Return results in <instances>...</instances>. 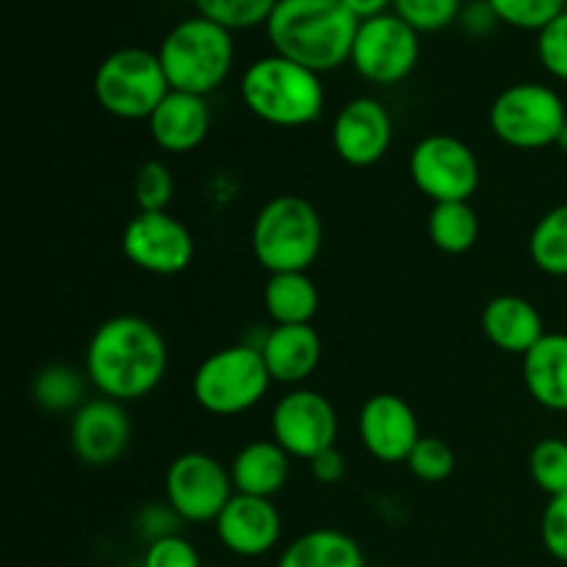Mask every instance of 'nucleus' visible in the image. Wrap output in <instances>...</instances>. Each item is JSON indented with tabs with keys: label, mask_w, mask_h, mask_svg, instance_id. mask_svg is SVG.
<instances>
[{
	"label": "nucleus",
	"mask_w": 567,
	"mask_h": 567,
	"mask_svg": "<svg viewBox=\"0 0 567 567\" xmlns=\"http://www.w3.org/2000/svg\"><path fill=\"white\" fill-rule=\"evenodd\" d=\"M169 349L155 324L142 316L120 313L92 332L83 354L89 385L114 402H138L164 382Z\"/></svg>",
	"instance_id": "1"
},
{
	"label": "nucleus",
	"mask_w": 567,
	"mask_h": 567,
	"mask_svg": "<svg viewBox=\"0 0 567 567\" xmlns=\"http://www.w3.org/2000/svg\"><path fill=\"white\" fill-rule=\"evenodd\" d=\"M360 20L341 0H277L266 37L271 53L324 75L349 64Z\"/></svg>",
	"instance_id": "2"
},
{
	"label": "nucleus",
	"mask_w": 567,
	"mask_h": 567,
	"mask_svg": "<svg viewBox=\"0 0 567 567\" xmlns=\"http://www.w3.org/2000/svg\"><path fill=\"white\" fill-rule=\"evenodd\" d=\"M238 92L244 109L255 120L282 131L313 125L327 109V92L319 72L277 53L249 61Z\"/></svg>",
	"instance_id": "3"
},
{
	"label": "nucleus",
	"mask_w": 567,
	"mask_h": 567,
	"mask_svg": "<svg viewBox=\"0 0 567 567\" xmlns=\"http://www.w3.org/2000/svg\"><path fill=\"white\" fill-rule=\"evenodd\" d=\"M324 244V221L310 199L299 194H277L266 199L252 219L249 247L269 275L308 271Z\"/></svg>",
	"instance_id": "4"
},
{
	"label": "nucleus",
	"mask_w": 567,
	"mask_h": 567,
	"mask_svg": "<svg viewBox=\"0 0 567 567\" xmlns=\"http://www.w3.org/2000/svg\"><path fill=\"white\" fill-rule=\"evenodd\" d=\"M158 59L169 89L188 94H203L221 86L236 64L233 31L194 14L166 31L158 44Z\"/></svg>",
	"instance_id": "5"
},
{
	"label": "nucleus",
	"mask_w": 567,
	"mask_h": 567,
	"mask_svg": "<svg viewBox=\"0 0 567 567\" xmlns=\"http://www.w3.org/2000/svg\"><path fill=\"white\" fill-rule=\"evenodd\" d=\"M269 388V369L255 343L216 349L194 369L192 377L194 402L216 419L249 413L264 402Z\"/></svg>",
	"instance_id": "6"
},
{
	"label": "nucleus",
	"mask_w": 567,
	"mask_h": 567,
	"mask_svg": "<svg viewBox=\"0 0 567 567\" xmlns=\"http://www.w3.org/2000/svg\"><path fill=\"white\" fill-rule=\"evenodd\" d=\"M169 92L158 53L147 48L114 50L94 72V100L114 120L147 122Z\"/></svg>",
	"instance_id": "7"
},
{
	"label": "nucleus",
	"mask_w": 567,
	"mask_h": 567,
	"mask_svg": "<svg viewBox=\"0 0 567 567\" xmlns=\"http://www.w3.org/2000/svg\"><path fill=\"white\" fill-rule=\"evenodd\" d=\"M493 136L513 150L557 147L567 122V105L554 86L537 81H520L502 89L487 111Z\"/></svg>",
	"instance_id": "8"
},
{
	"label": "nucleus",
	"mask_w": 567,
	"mask_h": 567,
	"mask_svg": "<svg viewBox=\"0 0 567 567\" xmlns=\"http://www.w3.org/2000/svg\"><path fill=\"white\" fill-rule=\"evenodd\" d=\"M408 175L424 197L437 203H471L482 183V166L471 144L449 133H430L410 150Z\"/></svg>",
	"instance_id": "9"
},
{
	"label": "nucleus",
	"mask_w": 567,
	"mask_h": 567,
	"mask_svg": "<svg viewBox=\"0 0 567 567\" xmlns=\"http://www.w3.org/2000/svg\"><path fill=\"white\" fill-rule=\"evenodd\" d=\"M236 496L230 465L208 452H183L164 474L166 507L186 524H216Z\"/></svg>",
	"instance_id": "10"
},
{
	"label": "nucleus",
	"mask_w": 567,
	"mask_h": 567,
	"mask_svg": "<svg viewBox=\"0 0 567 567\" xmlns=\"http://www.w3.org/2000/svg\"><path fill=\"white\" fill-rule=\"evenodd\" d=\"M419 59L421 33L410 28L402 17L388 11L374 20L360 22L349 64L363 81L374 86H396L413 75Z\"/></svg>",
	"instance_id": "11"
},
{
	"label": "nucleus",
	"mask_w": 567,
	"mask_h": 567,
	"mask_svg": "<svg viewBox=\"0 0 567 567\" xmlns=\"http://www.w3.org/2000/svg\"><path fill=\"white\" fill-rule=\"evenodd\" d=\"M120 244L127 264L155 277L183 275L197 255L192 230L169 210H136L127 219Z\"/></svg>",
	"instance_id": "12"
},
{
	"label": "nucleus",
	"mask_w": 567,
	"mask_h": 567,
	"mask_svg": "<svg viewBox=\"0 0 567 567\" xmlns=\"http://www.w3.org/2000/svg\"><path fill=\"white\" fill-rule=\"evenodd\" d=\"M271 441L280 443L291 460L310 463L321 452L336 446L338 430V410L332 408L324 393L313 388H291L286 396H280L271 408Z\"/></svg>",
	"instance_id": "13"
},
{
	"label": "nucleus",
	"mask_w": 567,
	"mask_h": 567,
	"mask_svg": "<svg viewBox=\"0 0 567 567\" xmlns=\"http://www.w3.org/2000/svg\"><path fill=\"white\" fill-rule=\"evenodd\" d=\"M338 158L354 169L380 164L393 144V116L377 97H352L338 109L330 131Z\"/></svg>",
	"instance_id": "14"
},
{
	"label": "nucleus",
	"mask_w": 567,
	"mask_h": 567,
	"mask_svg": "<svg viewBox=\"0 0 567 567\" xmlns=\"http://www.w3.org/2000/svg\"><path fill=\"white\" fill-rule=\"evenodd\" d=\"M133 437L131 415L125 404L114 399H89L70 419L72 454L89 468L114 465L127 452Z\"/></svg>",
	"instance_id": "15"
},
{
	"label": "nucleus",
	"mask_w": 567,
	"mask_h": 567,
	"mask_svg": "<svg viewBox=\"0 0 567 567\" xmlns=\"http://www.w3.org/2000/svg\"><path fill=\"white\" fill-rule=\"evenodd\" d=\"M358 437L377 463H408L410 452L421 441L415 410L396 393H374L358 413Z\"/></svg>",
	"instance_id": "16"
},
{
	"label": "nucleus",
	"mask_w": 567,
	"mask_h": 567,
	"mask_svg": "<svg viewBox=\"0 0 567 567\" xmlns=\"http://www.w3.org/2000/svg\"><path fill=\"white\" fill-rule=\"evenodd\" d=\"M214 529L227 551L244 559H258L280 546L282 515L271 498L236 493L216 518Z\"/></svg>",
	"instance_id": "17"
},
{
	"label": "nucleus",
	"mask_w": 567,
	"mask_h": 567,
	"mask_svg": "<svg viewBox=\"0 0 567 567\" xmlns=\"http://www.w3.org/2000/svg\"><path fill=\"white\" fill-rule=\"evenodd\" d=\"M255 347L264 354L271 382L286 388H302L324 354V343L313 324H271Z\"/></svg>",
	"instance_id": "18"
},
{
	"label": "nucleus",
	"mask_w": 567,
	"mask_h": 567,
	"mask_svg": "<svg viewBox=\"0 0 567 567\" xmlns=\"http://www.w3.org/2000/svg\"><path fill=\"white\" fill-rule=\"evenodd\" d=\"M210 122L214 116H210L208 97L172 89L147 120V133L155 147L164 153L188 155L203 147L210 133Z\"/></svg>",
	"instance_id": "19"
},
{
	"label": "nucleus",
	"mask_w": 567,
	"mask_h": 567,
	"mask_svg": "<svg viewBox=\"0 0 567 567\" xmlns=\"http://www.w3.org/2000/svg\"><path fill=\"white\" fill-rule=\"evenodd\" d=\"M480 324L487 341H491L498 352L520 354V358H524V354L548 332L540 310H537L529 299L518 297V293L493 297L491 302L482 308Z\"/></svg>",
	"instance_id": "20"
},
{
	"label": "nucleus",
	"mask_w": 567,
	"mask_h": 567,
	"mask_svg": "<svg viewBox=\"0 0 567 567\" xmlns=\"http://www.w3.org/2000/svg\"><path fill=\"white\" fill-rule=\"evenodd\" d=\"M526 393L551 413H567V332H546L520 358Z\"/></svg>",
	"instance_id": "21"
},
{
	"label": "nucleus",
	"mask_w": 567,
	"mask_h": 567,
	"mask_svg": "<svg viewBox=\"0 0 567 567\" xmlns=\"http://www.w3.org/2000/svg\"><path fill=\"white\" fill-rule=\"evenodd\" d=\"M291 454L277 441L244 443L230 460L233 487L241 496L275 498L291 480Z\"/></svg>",
	"instance_id": "22"
},
{
	"label": "nucleus",
	"mask_w": 567,
	"mask_h": 567,
	"mask_svg": "<svg viewBox=\"0 0 567 567\" xmlns=\"http://www.w3.org/2000/svg\"><path fill=\"white\" fill-rule=\"evenodd\" d=\"M275 567H365V554L347 532L319 526L293 537Z\"/></svg>",
	"instance_id": "23"
},
{
	"label": "nucleus",
	"mask_w": 567,
	"mask_h": 567,
	"mask_svg": "<svg viewBox=\"0 0 567 567\" xmlns=\"http://www.w3.org/2000/svg\"><path fill=\"white\" fill-rule=\"evenodd\" d=\"M319 305V288L308 271H280L266 277L264 308L271 324H313Z\"/></svg>",
	"instance_id": "24"
},
{
	"label": "nucleus",
	"mask_w": 567,
	"mask_h": 567,
	"mask_svg": "<svg viewBox=\"0 0 567 567\" xmlns=\"http://www.w3.org/2000/svg\"><path fill=\"white\" fill-rule=\"evenodd\" d=\"M480 216L471 203H437L426 219L432 247L446 255L471 252L480 241Z\"/></svg>",
	"instance_id": "25"
},
{
	"label": "nucleus",
	"mask_w": 567,
	"mask_h": 567,
	"mask_svg": "<svg viewBox=\"0 0 567 567\" xmlns=\"http://www.w3.org/2000/svg\"><path fill=\"white\" fill-rule=\"evenodd\" d=\"M86 388V371H78L64 363H53L44 365V369L33 377L31 396L33 402H37V408L44 410V413H75L81 404L89 402Z\"/></svg>",
	"instance_id": "26"
},
{
	"label": "nucleus",
	"mask_w": 567,
	"mask_h": 567,
	"mask_svg": "<svg viewBox=\"0 0 567 567\" xmlns=\"http://www.w3.org/2000/svg\"><path fill=\"white\" fill-rule=\"evenodd\" d=\"M529 258L543 275L567 277V203L554 205L532 227Z\"/></svg>",
	"instance_id": "27"
},
{
	"label": "nucleus",
	"mask_w": 567,
	"mask_h": 567,
	"mask_svg": "<svg viewBox=\"0 0 567 567\" xmlns=\"http://www.w3.org/2000/svg\"><path fill=\"white\" fill-rule=\"evenodd\" d=\"M197 14L227 31H249L266 25L277 0H194Z\"/></svg>",
	"instance_id": "28"
},
{
	"label": "nucleus",
	"mask_w": 567,
	"mask_h": 567,
	"mask_svg": "<svg viewBox=\"0 0 567 567\" xmlns=\"http://www.w3.org/2000/svg\"><path fill=\"white\" fill-rule=\"evenodd\" d=\"M529 476L548 498L567 493V441L543 437L529 452Z\"/></svg>",
	"instance_id": "29"
},
{
	"label": "nucleus",
	"mask_w": 567,
	"mask_h": 567,
	"mask_svg": "<svg viewBox=\"0 0 567 567\" xmlns=\"http://www.w3.org/2000/svg\"><path fill=\"white\" fill-rule=\"evenodd\" d=\"M487 6L504 25L537 33L567 9L565 0H487Z\"/></svg>",
	"instance_id": "30"
},
{
	"label": "nucleus",
	"mask_w": 567,
	"mask_h": 567,
	"mask_svg": "<svg viewBox=\"0 0 567 567\" xmlns=\"http://www.w3.org/2000/svg\"><path fill=\"white\" fill-rule=\"evenodd\" d=\"M172 197H175V177L164 161H144L133 175V199L136 208L144 214L153 210H169Z\"/></svg>",
	"instance_id": "31"
},
{
	"label": "nucleus",
	"mask_w": 567,
	"mask_h": 567,
	"mask_svg": "<svg viewBox=\"0 0 567 567\" xmlns=\"http://www.w3.org/2000/svg\"><path fill=\"white\" fill-rule=\"evenodd\" d=\"M463 0H393V14L419 33H437L463 14Z\"/></svg>",
	"instance_id": "32"
},
{
	"label": "nucleus",
	"mask_w": 567,
	"mask_h": 567,
	"mask_svg": "<svg viewBox=\"0 0 567 567\" xmlns=\"http://www.w3.org/2000/svg\"><path fill=\"white\" fill-rule=\"evenodd\" d=\"M404 465H408L410 474H413L419 482H430V485H435V482H446L449 476L454 474L457 457H454L452 446H449L446 441L424 435L419 443H415V449L410 452L408 463Z\"/></svg>",
	"instance_id": "33"
},
{
	"label": "nucleus",
	"mask_w": 567,
	"mask_h": 567,
	"mask_svg": "<svg viewBox=\"0 0 567 567\" xmlns=\"http://www.w3.org/2000/svg\"><path fill=\"white\" fill-rule=\"evenodd\" d=\"M537 59L554 81L567 83V9L537 33Z\"/></svg>",
	"instance_id": "34"
},
{
	"label": "nucleus",
	"mask_w": 567,
	"mask_h": 567,
	"mask_svg": "<svg viewBox=\"0 0 567 567\" xmlns=\"http://www.w3.org/2000/svg\"><path fill=\"white\" fill-rule=\"evenodd\" d=\"M142 567H203L199 551L183 535H166L147 543Z\"/></svg>",
	"instance_id": "35"
},
{
	"label": "nucleus",
	"mask_w": 567,
	"mask_h": 567,
	"mask_svg": "<svg viewBox=\"0 0 567 567\" xmlns=\"http://www.w3.org/2000/svg\"><path fill=\"white\" fill-rule=\"evenodd\" d=\"M540 540L557 563L567 565V493L548 498L540 518Z\"/></svg>",
	"instance_id": "36"
},
{
	"label": "nucleus",
	"mask_w": 567,
	"mask_h": 567,
	"mask_svg": "<svg viewBox=\"0 0 567 567\" xmlns=\"http://www.w3.org/2000/svg\"><path fill=\"white\" fill-rule=\"evenodd\" d=\"M308 468H310V476H313L319 485L332 487L347 476V457L338 452V446H332L327 449V452H321L319 457L310 460Z\"/></svg>",
	"instance_id": "37"
},
{
	"label": "nucleus",
	"mask_w": 567,
	"mask_h": 567,
	"mask_svg": "<svg viewBox=\"0 0 567 567\" xmlns=\"http://www.w3.org/2000/svg\"><path fill=\"white\" fill-rule=\"evenodd\" d=\"M457 22L471 37H485V33H491L498 25V17L493 14L487 0H474V3L463 6V14H460Z\"/></svg>",
	"instance_id": "38"
},
{
	"label": "nucleus",
	"mask_w": 567,
	"mask_h": 567,
	"mask_svg": "<svg viewBox=\"0 0 567 567\" xmlns=\"http://www.w3.org/2000/svg\"><path fill=\"white\" fill-rule=\"evenodd\" d=\"M360 22L363 20H374V17L388 14L393 11V0H341Z\"/></svg>",
	"instance_id": "39"
},
{
	"label": "nucleus",
	"mask_w": 567,
	"mask_h": 567,
	"mask_svg": "<svg viewBox=\"0 0 567 567\" xmlns=\"http://www.w3.org/2000/svg\"><path fill=\"white\" fill-rule=\"evenodd\" d=\"M557 150H559V153L567 155V122H565L563 133H559V138H557Z\"/></svg>",
	"instance_id": "40"
}]
</instances>
